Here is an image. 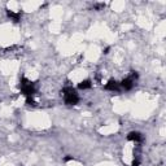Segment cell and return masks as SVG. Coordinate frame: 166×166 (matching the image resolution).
<instances>
[{"label":"cell","instance_id":"2","mask_svg":"<svg viewBox=\"0 0 166 166\" xmlns=\"http://www.w3.org/2000/svg\"><path fill=\"white\" fill-rule=\"evenodd\" d=\"M21 92L26 96V99L33 97V95L35 94V83L30 82L29 79H26L25 77H23L21 79Z\"/></svg>","mask_w":166,"mask_h":166},{"label":"cell","instance_id":"4","mask_svg":"<svg viewBox=\"0 0 166 166\" xmlns=\"http://www.w3.org/2000/svg\"><path fill=\"white\" fill-rule=\"evenodd\" d=\"M134 79H131L130 77H127L126 79H123L121 83H119V86H121V88H123L125 91H128V90H131L132 87H134Z\"/></svg>","mask_w":166,"mask_h":166},{"label":"cell","instance_id":"1","mask_svg":"<svg viewBox=\"0 0 166 166\" xmlns=\"http://www.w3.org/2000/svg\"><path fill=\"white\" fill-rule=\"evenodd\" d=\"M61 94L64 95V101H65L66 105H75V104H78L79 96L77 94V91L73 87H70V86H69V87L63 88Z\"/></svg>","mask_w":166,"mask_h":166},{"label":"cell","instance_id":"10","mask_svg":"<svg viewBox=\"0 0 166 166\" xmlns=\"http://www.w3.org/2000/svg\"><path fill=\"white\" fill-rule=\"evenodd\" d=\"M71 160H73V157H71V156H67V157H65V158H64V161H65V162H67V161H71Z\"/></svg>","mask_w":166,"mask_h":166},{"label":"cell","instance_id":"11","mask_svg":"<svg viewBox=\"0 0 166 166\" xmlns=\"http://www.w3.org/2000/svg\"><path fill=\"white\" fill-rule=\"evenodd\" d=\"M109 50H110L109 47H108V48H105V51H104V53H108V52H109Z\"/></svg>","mask_w":166,"mask_h":166},{"label":"cell","instance_id":"3","mask_svg":"<svg viewBox=\"0 0 166 166\" xmlns=\"http://www.w3.org/2000/svg\"><path fill=\"white\" fill-rule=\"evenodd\" d=\"M105 90H108V91H119L121 90L119 82H117L115 79H110V81L105 84Z\"/></svg>","mask_w":166,"mask_h":166},{"label":"cell","instance_id":"8","mask_svg":"<svg viewBox=\"0 0 166 166\" xmlns=\"http://www.w3.org/2000/svg\"><path fill=\"white\" fill-rule=\"evenodd\" d=\"M104 7H105V4H104V3H99V4H95V5H94V8H95L96 10H100V9L104 8Z\"/></svg>","mask_w":166,"mask_h":166},{"label":"cell","instance_id":"7","mask_svg":"<svg viewBox=\"0 0 166 166\" xmlns=\"http://www.w3.org/2000/svg\"><path fill=\"white\" fill-rule=\"evenodd\" d=\"M92 87V82L90 79H86V81H82L81 83L78 84V88L79 90H87V88H91Z\"/></svg>","mask_w":166,"mask_h":166},{"label":"cell","instance_id":"9","mask_svg":"<svg viewBox=\"0 0 166 166\" xmlns=\"http://www.w3.org/2000/svg\"><path fill=\"white\" fill-rule=\"evenodd\" d=\"M140 164V160L139 158H136V160H134V162H132V166H138Z\"/></svg>","mask_w":166,"mask_h":166},{"label":"cell","instance_id":"6","mask_svg":"<svg viewBox=\"0 0 166 166\" xmlns=\"http://www.w3.org/2000/svg\"><path fill=\"white\" fill-rule=\"evenodd\" d=\"M7 14L13 22H20L21 21V13L20 12H18V13H14V12H12V10H7Z\"/></svg>","mask_w":166,"mask_h":166},{"label":"cell","instance_id":"5","mask_svg":"<svg viewBox=\"0 0 166 166\" xmlns=\"http://www.w3.org/2000/svg\"><path fill=\"white\" fill-rule=\"evenodd\" d=\"M127 140L138 141V143H140V141L143 140V135H141L140 132H138V131H131L130 134L127 135Z\"/></svg>","mask_w":166,"mask_h":166}]
</instances>
